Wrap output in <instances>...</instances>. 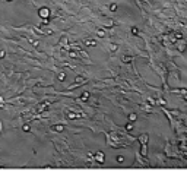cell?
<instances>
[{
  "mask_svg": "<svg viewBox=\"0 0 187 177\" xmlns=\"http://www.w3.org/2000/svg\"><path fill=\"white\" fill-rule=\"evenodd\" d=\"M8 2H10V0H8Z\"/></svg>",
  "mask_w": 187,
  "mask_h": 177,
  "instance_id": "cell-17",
  "label": "cell"
},
{
  "mask_svg": "<svg viewBox=\"0 0 187 177\" xmlns=\"http://www.w3.org/2000/svg\"><path fill=\"white\" fill-rule=\"evenodd\" d=\"M129 120L134 121V120H136V114H130V116H129Z\"/></svg>",
  "mask_w": 187,
  "mask_h": 177,
  "instance_id": "cell-7",
  "label": "cell"
},
{
  "mask_svg": "<svg viewBox=\"0 0 187 177\" xmlns=\"http://www.w3.org/2000/svg\"><path fill=\"white\" fill-rule=\"evenodd\" d=\"M38 15H40L41 18H42V19H47V18L50 16V10H48L47 8H42V9H40V12H38Z\"/></svg>",
  "mask_w": 187,
  "mask_h": 177,
  "instance_id": "cell-1",
  "label": "cell"
},
{
  "mask_svg": "<svg viewBox=\"0 0 187 177\" xmlns=\"http://www.w3.org/2000/svg\"><path fill=\"white\" fill-rule=\"evenodd\" d=\"M98 35H99V37H104V35H105V32H104V31H101V29H99V31H98Z\"/></svg>",
  "mask_w": 187,
  "mask_h": 177,
  "instance_id": "cell-11",
  "label": "cell"
},
{
  "mask_svg": "<svg viewBox=\"0 0 187 177\" xmlns=\"http://www.w3.org/2000/svg\"><path fill=\"white\" fill-rule=\"evenodd\" d=\"M130 60H132L130 56H124V57H123V62H126V63H127V62H130Z\"/></svg>",
  "mask_w": 187,
  "mask_h": 177,
  "instance_id": "cell-6",
  "label": "cell"
},
{
  "mask_svg": "<svg viewBox=\"0 0 187 177\" xmlns=\"http://www.w3.org/2000/svg\"><path fill=\"white\" fill-rule=\"evenodd\" d=\"M24 130L25 132H29V126H24Z\"/></svg>",
  "mask_w": 187,
  "mask_h": 177,
  "instance_id": "cell-15",
  "label": "cell"
},
{
  "mask_svg": "<svg viewBox=\"0 0 187 177\" xmlns=\"http://www.w3.org/2000/svg\"><path fill=\"white\" fill-rule=\"evenodd\" d=\"M132 32H133V34H138V32H139V29H138V28H134V26H133V28H132Z\"/></svg>",
  "mask_w": 187,
  "mask_h": 177,
  "instance_id": "cell-13",
  "label": "cell"
},
{
  "mask_svg": "<svg viewBox=\"0 0 187 177\" xmlns=\"http://www.w3.org/2000/svg\"><path fill=\"white\" fill-rule=\"evenodd\" d=\"M110 9H111V10H113V12H114V10H116V9H117V4H111V6H110Z\"/></svg>",
  "mask_w": 187,
  "mask_h": 177,
  "instance_id": "cell-8",
  "label": "cell"
},
{
  "mask_svg": "<svg viewBox=\"0 0 187 177\" xmlns=\"http://www.w3.org/2000/svg\"><path fill=\"white\" fill-rule=\"evenodd\" d=\"M97 44L94 40H85V45H89V47H94V45Z\"/></svg>",
  "mask_w": 187,
  "mask_h": 177,
  "instance_id": "cell-3",
  "label": "cell"
},
{
  "mask_svg": "<svg viewBox=\"0 0 187 177\" xmlns=\"http://www.w3.org/2000/svg\"><path fill=\"white\" fill-rule=\"evenodd\" d=\"M88 98H89V92H83V97H82V100L86 101Z\"/></svg>",
  "mask_w": 187,
  "mask_h": 177,
  "instance_id": "cell-5",
  "label": "cell"
},
{
  "mask_svg": "<svg viewBox=\"0 0 187 177\" xmlns=\"http://www.w3.org/2000/svg\"><path fill=\"white\" fill-rule=\"evenodd\" d=\"M139 139L142 141V144H143V145H145V144H146V142H148V136H146V135H142V136L139 138Z\"/></svg>",
  "mask_w": 187,
  "mask_h": 177,
  "instance_id": "cell-4",
  "label": "cell"
},
{
  "mask_svg": "<svg viewBox=\"0 0 187 177\" xmlns=\"http://www.w3.org/2000/svg\"><path fill=\"white\" fill-rule=\"evenodd\" d=\"M117 161H118V162H123V161H124V158H123L121 155H118V157H117Z\"/></svg>",
  "mask_w": 187,
  "mask_h": 177,
  "instance_id": "cell-10",
  "label": "cell"
},
{
  "mask_svg": "<svg viewBox=\"0 0 187 177\" xmlns=\"http://www.w3.org/2000/svg\"><path fill=\"white\" fill-rule=\"evenodd\" d=\"M59 79H60V80L64 79V73H60V75H59Z\"/></svg>",
  "mask_w": 187,
  "mask_h": 177,
  "instance_id": "cell-14",
  "label": "cell"
},
{
  "mask_svg": "<svg viewBox=\"0 0 187 177\" xmlns=\"http://www.w3.org/2000/svg\"><path fill=\"white\" fill-rule=\"evenodd\" d=\"M4 56V51H0V57H3Z\"/></svg>",
  "mask_w": 187,
  "mask_h": 177,
  "instance_id": "cell-16",
  "label": "cell"
},
{
  "mask_svg": "<svg viewBox=\"0 0 187 177\" xmlns=\"http://www.w3.org/2000/svg\"><path fill=\"white\" fill-rule=\"evenodd\" d=\"M126 129H127V130H132V129H133V126H132L130 123H127V125H126Z\"/></svg>",
  "mask_w": 187,
  "mask_h": 177,
  "instance_id": "cell-9",
  "label": "cell"
},
{
  "mask_svg": "<svg viewBox=\"0 0 187 177\" xmlns=\"http://www.w3.org/2000/svg\"><path fill=\"white\" fill-rule=\"evenodd\" d=\"M95 160L98 161V162H104V154L99 151V152H97L95 154Z\"/></svg>",
  "mask_w": 187,
  "mask_h": 177,
  "instance_id": "cell-2",
  "label": "cell"
},
{
  "mask_svg": "<svg viewBox=\"0 0 187 177\" xmlns=\"http://www.w3.org/2000/svg\"><path fill=\"white\" fill-rule=\"evenodd\" d=\"M54 129H56V130H59V132H60V130H63V126H54Z\"/></svg>",
  "mask_w": 187,
  "mask_h": 177,
  "instance_id": "cell-12",
  "label": "cell"
}]
</instances>
